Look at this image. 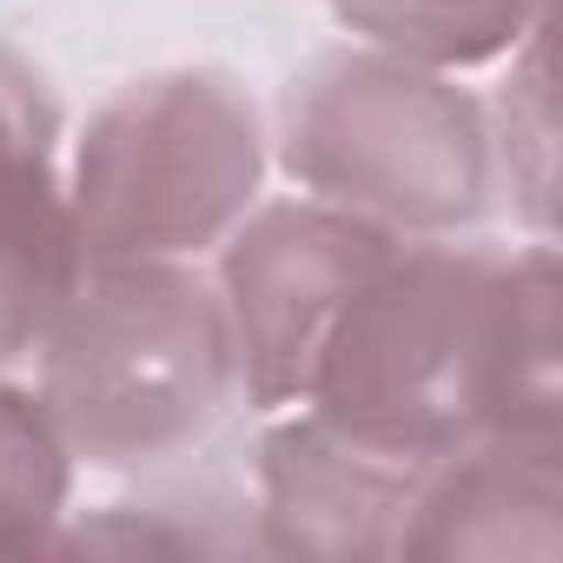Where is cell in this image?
I'll use <instances>...</instances> for the list:
<instances>
[{
	"mask_svg": "<svg viewBox=\"0 0 563 563\" xmlns=\"http://www.w3.org/2000/svg\"><path fill=\"white\" fill-rule=\"evenodd\" d=\"M556 345L550 245H391L325 332L306 405L405 464L490 438L563 444Z\"/></svg>",
	"mask_w": 563,
	"mask_h": 563,
	"instance_id": "1",
	"label": "cell"
},
{
	"mask_svg": "<svg viewBox=\"0 0 563 563\" xmlns=\"http://www.w3.org/2000/svg\"><path fill=\"white\" fill-rule=\"evenodd\" d=\"M219 245L212 286L232 325L239 391L258 411H278L306 398L325 332L398 239L325 199H286L239 219Z\"/></svg>",
	"mask_w": 563,
	"mask_h": 563,
	"instance_id": "5",
	"label": "cell"
},
{
	"mask_svg": "<svg viewBox=\"0 0 563 563\" xmlns=\"http://www.w3.org/2000/svg\"><path fill=\"white\" fill-rule=\"evenodd\" d=\"M556 451L563 444L490 438V444H464L424 464L405 530H398V556H537L550 563L563 543Z\"/></svg>",
	"mask_w": 563,
	"mask_h": 563,
	"instance_id": "8",
	"label": "cell"
},
{
	"mask_svg": "<svg viewBox=\"0 0 563 563\" xmlns=\"http://www.w3.org/2000/svg\"><path fill=\"white\" fill-rule=\"evenodd\" d=\"M332 8L372 47L438 74L484 67L543 21V0H332Z\"/></svg>",
	"mask_w": 563,
	"mask_h": 563,
	"instance_id": "9",
	"label": "cell"
},
{
	"mask_svg": "<svg viewBox=\"0 0 563 563\" xmlns=\"http://www.w3.org/2000/svg\"><path fill=\"white\" fill-rule=\"evenodd\" d=\"M278 159L312 199L391 239L477 225L497 192L490 113L438 67L385 47L325 54L292 80Z\"/></svg>",
	"mask_w": 563,
	"mask_h": 563,
	"instance_id": "3",
	"label": "cell"
},
{
	"mask_svg": "<svg viewBox=\"0 0 563 563\" xmlns=\"http://www.w3.org/2000/svg\"><path fill=\"white\" fill-rule=\"evenodd\" d=\"M265 126L245 87L206 67L120 87L80 133L67 212L80 265L192 258L219 245L258 192Z\"/></svg>",
	"mask_w": 563,
	"mask_h": 563,
	"instance_id": "4",
	"label": "cell"
},
{
	"mask_svg": "<svg viewBox=\"0 0 563 563\" xmlns=\"http://www.w3.org/2000/svg\"><path fill=\"white\" fill-rule=\"evenodd\" d=\"M74 451L60 444L41 398L0 378V556L54 550V523L67 517Z\"/></svg>",
	"mask_w": 563,
	"mask_h": 563,
	"instance_id": "10",
	"label": "cell"
},
{
	"mask_svg": "<svg viewBox=\"0 0 563 563\" xmlns=\"http://www.w3.org/2000/svg\"><path fill=\"white\" fill-rule=\"evenodd\" d=\"M74 278L80 245L60 179V113L41 74L0 41V365L41 345Z\"/></svg>",
	"mask_w": 563,
	"mask_h": 563,
	"instance_id": "6",
	"label": "cell"
},
{
	"mask_svg": "<svg viewBox=\"0 0 563 563\" xmlns=\"http://www.w3.org/2000/svg\"><path fill=\"white\" fill-rule=\"evenodd\" d=\"M34 352L60 444L100 471H166L192 457L239 398L219 286L186 258L80 265Z\"/></svg>",
	"mask_w": 563,
	"mask_h": 563,
	"instance_id": "2",
	"label": "cell"
},
{
	"mask_svg": "<svg viewBox=\"0 0 563 563\" xmlns=\"http://www.w3.org/2000/svg\"><path fill=\"white\" fill-rule=\"evenodd\" d=\"M418 477L424 464L365 451L319 411L292 418L258 451L265 543L292 556H398Z\"/></svg>",
	"mask_w": 563,
	"mask_h": 563,
	"instance_id": "7",
	"label": "cell"
}]
</instances>
